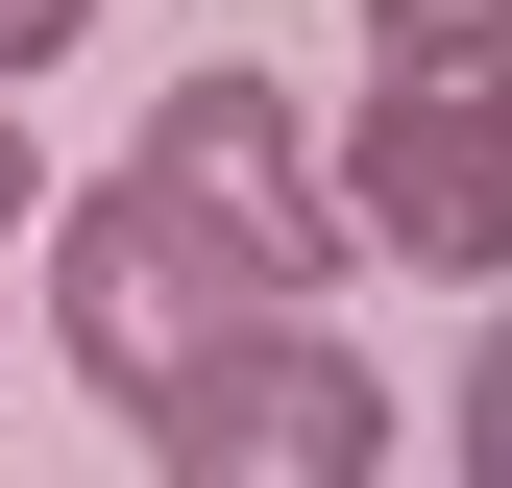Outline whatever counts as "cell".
<instances>
[{"label":"cell","mask_w":512,"mask_h":488,"mask_svg":"<svg viewBox=\"0 0 512 488\" xmlns=\"http://www.w3.org/2000/svg\"><path fill=\"white\" fill-rule=\"evenodd\" d=\"M147 464L171 488H391V366L342 318H244L147 391Z\"/></svg>","instance_id":"cell-1"},{"label":"cell","mask_w":512,"mask_h":488,"mask_svg":"<svg viewBox=\"0 0 512 488\" xmlns=\"http://www.w3.org/2000/svg\"><path fill=\"white\" fill-rule=\"evenodd\" d=\"M317 171H342V244H366V269L512 293V74H366V122Z\"/></svg>","instance_id":"cell-2"},{"label":"cell","mask_w":512,"mask_h":488,"mask_svg":"<svg viewBox=\"0 0 512 488\" xmlns=\"http://www.w3.org/2000/svg\"><path fill=\"white\" fill-rule=\"evenodd\" d=\"M122 171H147V196L196 220L244 293H293V318H317V269H342V171H317V122H293L269 74H244V49H220V74H171Z\"/></svg>","instance_id":"cell-3"},{"label":"cell","mask_w":512,"mask_h":488,"mask_svg":"<svg viewBox=\"0 0 512 488\" xmlns=\"http://www.w3.org/2000/svg\"><path fill=\"white\" fill-rule=\"evenodd\" d=\"M244 318H293V293H244L220 244L147 196V171H98V196L49 220V342H74V391H122V415H147L171 366H196V342H244Z\"/></svg>","instance_id":"cell-4"},{"label":"cell","mask_w":512,"mask_h":488,"mask_svg":"<svg viewBox=\"0 0 512 488\" xmlns=\"http://www.w3.org/2000/svg\"><path fill=\"white\" fill-rule=\"evenodd\" d=\"M366 74H512V0H366Z\"/></svg>","instance_id":"cell-5"},{"label":"cell","mask_w":512,"mask_h":488,"mask_svg":"<svg viewBox=\"0 0 512 488\" xmlns=\"http://www.w3.org/2000/svg\"><path fill=\"white\" fill-rule=\"evenodd\" d=\"M439 440H464V488H512V318L464 342V415H439Z\"/></svg>","instance_id":"cell-6"},{"label":"cell","mask_w":512,"mask_h":488,"mask_svg":"<svg viewBox=\"0 0 512 488\" xmlns=\"http://www.w3.org/2000/svg\"><path fill=\"white\" fill-rule=\"evenodd\" d=\"M98 25V0H0V74H49V49H74Z\"/></svg>","instance_id":"cell-7"},{"label":"cell","mask_w":512,"mask_h":488,"mask_svg":"<svg viewBox=\"0 0 512 488\" xmlns=\"http://www.w3.org/2000/svg\"><path fill=\"white\" fill-rule=\"evenodd\" d=\"M25 220H49V171H25V147H0V269H25Z\"/></svg>","instance_id":"cell-8"}]
</instances>
